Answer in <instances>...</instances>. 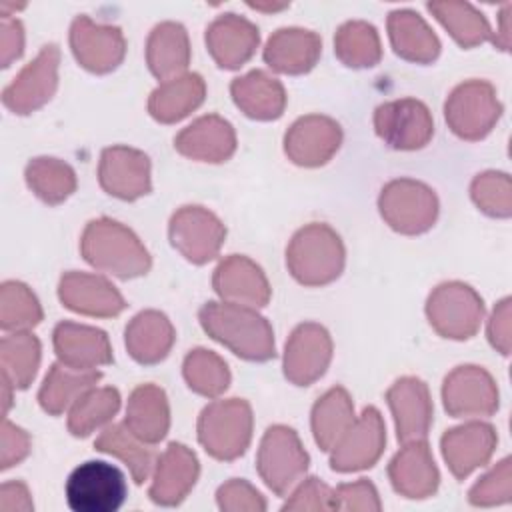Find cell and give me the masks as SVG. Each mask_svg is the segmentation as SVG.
<instances>
[{"instance_id":"6da1fadb","label":"cell","mask_w":512,"mask_h":512,"mask_svg":"<svg viewBox=\"0 0 512 512\" xmlns=\"http://www.w3.org/2000/svg\"><path fill=\"white\" fill-rule=\"evenodd\" d=\"M198 320L212 340L220 342L242 360L266 362L276 356L272 326L256 308L224 300L206 302L198 312Z\"/></svg>"},{"instance_id":"7a4b0ae2","label":"cell","mask_w":512,"mask_h":512,"mask_svg":"<svg viewBox=\"0 0 512 512\" xmlns=\"http://www.w3.org/2000/svg\"><path fill=\"white\" fill-rule=\"evenodd\" d=\"M84 260L106 274L136 278L150 270L152 258L140 238L124 224L110 218L90 220L80 238Z\"/></svg>"},{"instance_id":"3957f363","label":"cell","mask_w":512,"mask_h":512,"mask_svg":"<svg viewBox=\"0 0 512 512\" xmlns=\"http://www.w3.org/2000/svg\"><path fill=\"white\" fill-rule=\"evenodd\" d=\"M344 260L346 250L340 236L322 222L300 228L286 248L288 272L304 286L334 282L344 270Z\"/></svg>"},{"instance_id":"277c9868","label":"cell","mask_w":512,"mask_h":512,"mask_svg":"<svg viewBox=\"0 0 512 512\" xmlns=\"http://www.w3.org/2000/svg\"><path fill=\"white\" fill-rule=\"evenodd\" d=\"M252 440V408L242 398L214 400L198 418V442L216 460L240 458Z\"/></svg>"},{"instance_id":"5b68a950","label":"cell","mask_w":512,"mask_h":512,"mask_svg":"<svg viewBox=\"0 0 512 512\" xmlns=\"http://www.w3.org/2000/svg\"><path fill=\"white\" fill-rule=\"evenodd\" d=\"M378 210L392 230L416 236L434 226L438 216V198L424 182L396 178L382 188L378 196Z\"/></svg>"},{"instance_id":"8992f818","label":"cell","mask_w":512,"mask_h":512,"mask_svg":"<svg viewBox=\"0 0 512 512\" xmlns=\"http://www.w3.org/2000/svg\"><path fill=\"white\" fill-rule=\"evenodd\" d=\"M426 316L430 326L444 338H472L484 318V302L480 294L458 280L436 286L426 300Z\"/></svg>"},{"instance_id":"52a82bcc","label":"cell","mask_w":512,"mask_h":512,"mask_svg":"<svg viewBox=\"0 0 512 512\" xmlns=\"http://www.w3.org/2000/svg\"><path fill=\"white\" fill-rule=\"evenodd\" d=\"M64 492L74 512H116L128 496V484L114 464L88 460L70 472Z\"/></svg>"},{"instance_id":"ba28073f","label":"cell","mask_w":512,"mask_h":512,"mask_svg":"<svg viewBox=\"0 0 512 512\" xmlns=\"http://www.w3.org/2000/svg\"><path fill=\"white\" fill-rule=\"evenodd\" d=\"M502 104L496 90L486 80H466L458 84L446 104L444 118L448 128L462 140H482L500 120Z\"/></svg>"},{"instance_id":"9c48e42d","label":"cell","mask_w":512,"mask_h":512,"mask_svg":"<svg viewBox=\"0 0 512 512\" xmlns=\"http://www.w3.org/2000/svg\"><path fill=\"white\" fill-rule=\"evenodd\" d=\"M308 462V452L292 428L276 424L264 432L256 456V470L274 494L286 496L306 474Z\"/></svg>"},{"instance_id":"30bf717a","label":"cell","mask_w":512,"mask_h":512,"mask_svg":"<svg viewBox=\"0 0 512 512\" xmlns=\"http://www.w3.org/2000/svg\"><path fill=\"white\" fill-rule=\"evenodd\" d=\"M170 244L192 264L214 260L224 244L226 226L204 206L178 208L168 224Z\"/></svg>"},{"instance_id":"8fae6325","label":"cell","mask_w":512,"mask_h":512,"mask_svg":"<svg viewBox=\"0 0 512 512\" xmlns=\"http://www.w3.org/2000/svg\"><path fill=\"white\" fill-rule=\"evenodd\" d=\"M374 130L388 148L420 150L434 134V120L424 102L400 98L384 102L374 110Z\"/></svg>"},{"instance_id":"7c38bea8","label":"cell","mask_w":512,"mask_h":512,"mask_svg":"<svg viewBox=\"0 0 512 512\" xmlns=\"http://www.w3.org/2000/svg\"><path fill=\"white\" fill-rule=\"evenodd\" d=\"M60 50L56 44L40 48L36 58L28 62L16 78L2 90V104L14 114H30L42 108L58 88Z\"/></svg>"},{"instance_id":"4fadbf2b","label":"cell","mask_w":512,"mask_h":512,"mask_svg":"<svg viewBox=\"0 0 512 512\" xmlns=\"http://www.w3.org/2000/svg\"><path fill=\"white\" fill-rule=\"evenodd\" d=\"M442 400L454 418L492 416L498 410V388L484 368L464 364L444 378Z\"/></svg>"},{"instance_id":"5bb4252c","label":"cell","mask_w":512,"mask_h":512,"mask_svg":"<svg viewBox=\"0 0 512 512\" xmlns=\"http://www.w3.org/2000/svg\"><path fill=\"white\" fill-rule=\"evenodd\" d=\"M386 444V426L374 406H366L352 426L334 444L330 466L336 472H358L372 468Z\"/></svg>"},{"instance_id":"9a60e30c","label":"cell","mask_w":512,"mask_h":512,"mask_svg":"<svg viewBox=\"0 0 512 512\" xmlns=\"http://www.w3.org/2000/svg\"><path fill=\"white\" fill-rule=\"evenodd\" d=\"M332 360V338L316 322L298 324L284 348V376L296 386H310L324 376Z\"/></svg>"},{"instance_id":"2e32d148","label":"cell","mask_w":512,"mask_h":512,"mask_svg":"<svg viewBox=\"0 0 512 512\" xmlns=\"http://www.w3.org/2000/svg\"><path fill=\"white\" fill-rule=\"evenodd\" d=\"M70 48L84 70L108 74L124 60L126 40L118 26L96 24L82 14L70 26Z\"/></svg>"},{"instance_id":"e0dca14e","label":"cell","mask_w":512,"mask_h":512,"mask_svg":"<svg viewBox=\"0 0 512 512\" xmlns=\"http://www.w3.org/2000/svg\"><path fill=\"white\" fill-rule=\"evenodd\" d=\"M98 180L104 192L120 200H136L152 188L150 158L130 146H110L100 154Z\"/></svg>"},{"instance_id":"ac0fdd59","label":"cell","mask_w":512,"mask_h":512,"mask_svg":"<svg viewBox=\"0 0 512 512\" xmlns=\"http://www.w3.org/2000/svg\"><path fill=\"white\" fill-rule=\"evenodd\" d=\"M342 128L336 120L322 114L298 118L284 136L286 156L304 168L326 164L340 148Z\"/></svg>"},{"instance_id":"d6986e66","label":"cell","mask_w":512,"mask_h":512,"mask_svg":"<svg viewBox=\"0 0 512 512\" xmlns=\"http://www.w3.org/2000/svg\"><path fill=\"white\" fill-rule=\"evenodd\" d=\"M58 298L68 310L96 318H112L126 308V300L112 282L104 276L76 270L62 274Z\"/></svg>"},{"instance_id":"ffe728a7","label":"cell","mask_w":512,"mask_h":512,"mask_svg":"<svg viewBox=\"0 0 512 512\" xmlns=\"http://www.w3.org/2000/svg\"><path fill=\"white\" fill-rule=\"evenodd\" d=\"M386 402L394 416L396 436L402 444L412 440H426L432 426V400L428 386L420 378H398L388 388Z\"/></svg>"},{"instance_id":"44dd1931","label":"cell","mask_w":512,"mask_h":512,"mask_svg":"<svg viewBox=\"0 0 512 512\" xmlns=\"http://www.w3.org/2000/svg\"><path fill=\"white\" fill-rule=\"evenodd\" d=\"M212 286L224 302L248 308L266 306L272 294L262 268L240 254H230L216 266Z\"/></svg>"},{"instance_id":"7402d4cb","label":"cell","mask_w":512,"mask_h":512,"mask_svg":"<svg viewBox=\"0 0 512 512\" xmlns=\"http://www.w3.org/2000/svg\"><path fill=\"white\" fill-rule=\"evenodd\" d=\"M392 488L412 500L430 498L440 484V474L426 440L406 442L388 464Z\"/></svg>"},{"instance_id":"603a6c76","label":"cell","mask_w":512,"mask_h":512,"mask_svg":"<svg viewBox=\"0 0 512 512\" xmlns=\"http://www.w3.org/2000/svg\"><path fill=\"white\" fill-rule=\"evenodd\" d=\"M198 474L196 454L180 442H170L158 456L148 496L158 506H178L194 488Z\"/></svg>"},{"instance_id":"cb8c5ba5","label":"cell","mask_w":512,"mask_h":512,"mask_svg":"<svg viewBox=\"0 0 512 512\" xmlns=\"http://www.w3.org/2000/svg\"><path fill=\"white\" fill-rule=\"evenodd\" d=\"M498 436L496 430L486 422H468L444 432L440 446L442 456L456 480H464L476 468L484 466L494 448Z\"/></svg>"},{"instance_id":"d4e9b609","label":"cell","mask_w":512,"mask_h":512,"mask_svg":"<svg viewBox=\"0 0 512 512\" xmlns=\"http://www.w3.org/2000/svg\"><path fill=\"white\" fill-rule=\"evenodd\" d=\"M258 42V28L238 14H222L206 28V48L224 70L244 66L256 52Z\"/></svg>"},{"instance_id":"484cf974","label":"cell","mask_w":512,"mask_h":512,"mask_svg":"<svg viewBox=\"0 0 512 512\" xmlns=\"http://www.w3.org/2000/svg\"><path fill=\"white\" fill-rule=\"evenodd\" d=\"M52 342L58 360L70 368L96 370L112 362L110 340L100 328L64 320L54 328Z\"/></svg>"},{"instance_id":"4316f807","label":"cell","mask_w":512,"mask_h":512,"mask_svg":"<svg viewBox=\"0 0 512 512\" xmlns=\"http://www.w3.org/2000/svg\"><path fill=\"white\" fill-rule=\"evenodd\" d=\"M174 148L190 160L218 164L234 154L236 134L228 120L218 114H208L178 132Z\"/></svg>"},{"instance_id":"83f0119b","label":"cell","mask_w":512,"mask_h":512,"mask_svg":"<svg viewBox=\"0 0 512 512\" xmlns=\"http://www.w3.org/2000/svg\"><path fill=\"white\" fill-rule=\"evenodd\" d=\"M322 54V40L304 28H280L264 46V62L280 74H306Z\"/></svg>"},{"instance_id":"f1b7e54d","label":"cell","mask_w":512,"mask_h":512,"mask_svg":"<svg viewBox=\"0 0 512 512\" xmlns=\"http://www.w3.org/2000/svg\"><path fill=\"white\" fill-rule=\"evenodd\" d=\"M174 340L176 332L172 322L158 310H142L128 322L124 332L128 354L144 366L162 362L172 350Z\"/></svg>"},{"instance_id":"f546056e","label":"cell","mask_w":512,"mask_h":512,"mask_svg":"<svg viewBox=\"0 0 512 512\" xmlns=\"http://www.w3.org/2000/svg\"><path fill=\"white\" fill-rule=\"evenodd\" d=\"M234 104L254 120H276L286 108L284 86L264 70H252L230 84Z\"/></svg>"},{"instance_id":"4dcf8cb0","label":"cell","mask_w":512,"mask_h":512,"mask_svg":"<svg viewBox=\"0 0 512 512\" xmlns=\"http://www.w3.org/2000/svg\"><path fill=\"white\" fill-rule=\"evenodd\" d=\"M206 96V82L200 74L188 72L160 82L148 98V112L156 122L174 124L194 112Z\"/></svg>"},{"instance_id":"1f68e13d","label":"cell","mask_w":512,"mask_h":512,"mask_svg":"<svg viewBox=\"0 0 512 512\" xmlns=\"http://www.w3.org/2000/svg\"><path fill=\"white\" fill-rule=\"evenodd\" d=\"M146 64L160 82L182 76L190 64L186 28L178 22H162L154 26L146 42Z\"/></svg>"},{"instance_id":"d6a6232c","label":"cell","mask_w":512,"mask_h":512,"mask_svg":"<svg viewBox=\"0 0 512 512\" xmlns=\"http://www.w3.org/2000/svg\"><path fill=\"white\" fill-rule=\"evenodd\" d=\"M124 424L140 440L158 444L170 428V406L166 392L156 384H142L134 388L126 404Z\"/></svg>"},{"instance_id":"836d02e7","label":"cell","mask_w":512,"mask_h":512,"mask_svg":"<svg viewBox=\"0 0 512 512\" xmlns=\"http://www.w3.org/2000/svg\"><path fill=\"white\" fill-rule=\"evenodd\" d=\"M388 36L394 52L416 64H430L440 54V40L432 28L412 10L388 14Z\"/></svg>"},{"instance_id":"e575fe53","label":"cell","mask_w":512,"mask_h":512,"mask_svg":"<svg viewBox=\"0 0 512 512\" xmlns=\"http://www.w3.org/2000/svg\"><path fill=\"white\" fill-rule=\"evenodd\" d=\"M154 444H148L140 440L136 434L130 432L126 424H112L100 432V436L94 440V448L98 452L116 456L122 460L136 484H142L152 474L158 454L152 448Z\"/></svg>"},{"instance_id":"d590c367","label":"cell","mask_w":512,"mask_h":512,"mask_svg":"<svg viewBox=\"0 0 512 512\" xmlns=\"http://www.w3.org/2000/svg\"><path fill=\"white\" fill-rule=\"evenodd\" d=\"M100 378L102 374L98 370H76L58 360L50 366L38 390V404L50 416H58L68 406H72L86 390L94 388Z\"/></svg>"},{"instance_id":"8d00e7d4","label":"cell","mask_w":512,"mask_h":512,"mask_svg":"<svg viewBox=\"0 0 512 512\" xmlns=\"http://www.w3.org/2000/svg\"><path fill=\"white\" fill-rule=\"evenodd\" d=\"M312 434L320 450L330 452L356 420L350 394L342 386L324 392L312 408Z\"/></svg>"},{"instance_id":"74e56055","label":"cell","mask_w":512,"mask_h":512,"mask_svg":"<svg viewBox=\"0 0 512 512\" xmlns=\"http://www.w3.org/2000/svg\"><path fill=\"white\" fill-rule=\"evenodd\" d=\"M40 352V340L28 330L4 336L0 342L2 384L12 390H26L38 372Z\"/></svg>"},{"instance_id":"f35d334b","label":"cell","mask_w":512,"mask_h":512,"mask_svg":"<svg viewBox=\"0 0 512 512\" xmlns=\"http://www.w3.org/2000/svg\"><path fill=\"white\" fill-rule=\"evenodd\" d=\"M426 8L462 48H474L486 40L496 44L488 20L474 6L466 2H428Z\"/></svg>"},{"instance_id":"ab89813d","label":"cell","mask_w":512,"mask_h":512,"mask_svg":"<svg viewBox=\"0 0 512 512\" xmlns=\"http://www.w3.org/2000/svg\"><path fill=\"white\" fill-rule=\"evenodd\" d=\"M28 188L46 204L56 206L76 190V174L70 164L50 156L32 158L24 172Z\"/></svg>"},{"instance_id":"60d3db41","label":"cell","mask_w":512,"mask_h":512,"mask_svg":"<svg viewBox=\"0 0 512 512\" xmlns=\"http://www.w3.org/2000/svg\"><path fill=\"white\" fill-rule=\"evenodd\" d=\"M120 408V392L112 386L86 390L68 412V430L72 436L86 438L106 422H110Z\"/></svg>"},{"instance_id":"b9f144b4","label":"cell","mask_w":512,"mask_h":512,"mask_svg":"<svg viewBox=\"0 0 512 512\" xmlns=\"http://www.w3.org/2000/svg\"><path fill=\"white\" fill-rule=\"evenodd\" d=\"M334 54L350 68H372L382 58L378 32L364 20L342 24L334 36Z\"/></svg>"},{"instance_id":"7bdbcfd3","label":"cell","mask_w":512,"mask_h":512,"mask_svg":"<svg viewBox=\"0 0 512 512\" xmlns=\"http://www.w3.org/2000/svg\"><path fill=\"white\" fill-rule=\"evenodd\" d=\"M182 374L188 388L206 398H218L230 384L228 364L206 348H196L184 358Z\"/></svg>"},{"instance_id":"ee69618b","label":"cell","mask_w":512,"mask_h":512,"mask_svg":"<svg viewBox=\"0 0 512 512\" xmlns=\"http://www.w3.org/2000/svg\"><path fill=\"white\" fill-rule=\"evenodd\" d=\"M42 320V308L34 292L16 280H6L0 286V326L6 332L30 330Z\"/></svg>"},{"instance_id":"f6af8a7d","label":"cell","mask_w":512,"mask_h":512,"mask_svg":"<svg viewBox=\"0 0 512 512\" xmlns=\"http://www.w3.org/2000/svg\"><path fill=\"white\" fill-rule=\"evenodd\" d=\"M472 202L492 218H508L512 214V182L506 172H482L470 184Z\"/></svg>"},{"instance_id":"bcb514c9","label":"cell","mask_w":512,"mask_h":512,"mask_svg":"<svg viewBox=\"0 0 512 512\" xmlns=\"http://www.w3.org/2000/svg\"><path fill=\"white\" fill-rule=\"evenodd\" d=\"M512 498V462L502 458L490 472H486L468 492V502L472 506H498Z\"/></svg>"},{"instance_id":"7dc6e473","label":"cell","mask_w":512,"mask_h":512,"mask_svg":"<svg viewBox=\"0 0 512 512\" xmlns=\"http://www.w3.org/2000/svg\"><path fill=\"white\" fill-rule=\"evenodd\" d=\"M216 504L222 512H264V496L246 480L232 478L216 492Z\"/></svg>"},{"instance_id":"c3c4849f","label":"cell","mask_w":512,"mask_h":512,"mask_svg":"<svg viewBox=\"0 0 512 512\" xmlns=\"http://www.w3.org/2000/svg\"><path fill=\"white\" fill-rule=\"evenodd\" d=\"M334 506L346 512H378L382 508L376 486L366 478L334 488Z\"/></svg>"},{"instance_id":"681fc988","label":"cell","mask_w":512,"mask_h":512,"mask_svg":"<svg viewBox=\"0 0 512 512\" xmlns=\"http://www.w3.org/2000/svg\"><path fill=\"white\" fill-rule=\"evenodd\" d=\"M282 510H336L334 490L322 480L310 476L290 494Z\"/></svg>"},{"instance_id":"f907efd6","label":"cell","mask_w":512,"mask_h":512,"mask_svg":"<svg viewBox=\"0 0 512 512\" xmlns=\"http://www.w3.org/2000/svg\"><path fill=\"white\" fill-rule=\"evenodd\" d=\"M30 452V436L4 418L0 434V468L8 470L14 464L22 462Z\"/></svg>"},{"instance_id":"816d5d0a","label":"cell","mask_w":512,"mask_h":512,"mask_svg":"<svg viewBox=\"0 0 512 512\" xmlns=\"http://www.w3.org/2000/svg\"><path fill=\"white\" fill-rule=\"evenodd\" d=\"M24 52V28L18 18L2 12L0 20V62L2 68H8Z\"/></svg>"},{"instance_id":"f5cc1de1","label":"cell","mask_w":512,"mask_h":512,"mask_svg":"<svg viewBox=\"0 0 512 512\" xmlns=\"http://www.w3.org/2000/svg\"><path fill=\"white\" fill-rule=\"evenodd\" d=\"M510 298H502L488 320V340L504 356L510 354Z\"/></svg>"},{"instance_id":"db71d44e","label":"cell","mask_w":512,"mask_h":512,"mask_svg":"<svg viewBox=\"0 0 512 512\" xmlns=\"http://www.w3.org/2000/svg\"><path fill=\"white\" fill-rule=\"evenodd\" d=\"M0 510L2 512H32L34 502L26 484L12 480L0 486Z\"/></svg>"}]
</instances>
